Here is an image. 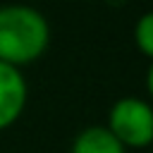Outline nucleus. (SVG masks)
Listing matches in <instances>:
<instances>
[{
  "instance_id": "obj_2",
  "label": "nucleus",
  "mask_w": 153,
  "mask_h": 153,
  "mask_svg": "<svg viewBox=\"0 0 153 153\" xmlns=\"http://www.w3.org/2000/svg\"><path fill=\"white\" fill-rule=\"evenodd\" d=\"M105 127L129 151H141L153 143V103L139 96H124L108 110Z\"/></svg>"
},
{
  "instance_id": "obj_4",
  "label": "nucleus",
  "mask_w": 153,
  "mask_h": 153,
  "mask_svg": "<svg viewBox=\"0 0 153 153\" xmlns=\"http://www.w3.org/2000/svg\"><path fill=\"white\" fill-rule=\"evenodd\" d=\"M69 153H127V148L112 136L105 124H91L72 139Z\"/></svg>"
},
{
  "instance_id": "obj_1",
  "label": "nucleus",
  "mask_w": 153,
  "mask_h": 153,
  "mask_svg": "<svg viewBox=\"0 0 153 153\" xmlns=\"http://www.w3.org/2000/svg\"><path fill=\"white\" fill-rule=\"evenodd\" d=\"M50 45V24L41 10L24 2L0 5V62L22 69Z\"/></svg>"
},
{
  "instance_id": "obj_3",
  "label": "nucleus",
  "mask_w": 153,
  "mask_h": 153,
  "mask_svg": "<svg viewBox=\"0 0 153 153\" xmlns=\"http://www.w3.org/2000/svg\"><path fill=\"white\" fill-rule=\"evenodd\" d=\"M29 100V86L22 69L0 62V131L10 129L24 112Z\"/></svg>"
},
{
  "instance_id": "obj_6",
  "label": "nucleus",
  "mask_w": 153,
  "mask_h": 153,
  "mask_svg": "<svg viewBox=\"0 0 153 153\" xmlns=\"http://www.w3.org/2000/svg\"><path fill=\"white\" fill-rule=\"evenodd\" d=\"M146 91H148V98H151V103H153V62H151V67H148V72H146Z\"/></svg>"
},
{
  "instance_id": "obj_7",
  "label": "nucleus",
  "mask_w": 153,
  "mask_h": 153,
  "mask_svg": "<svg viewBox=\"0 0 153 153\" xmlns=\"http://www.w3.org/2000/svg\"><path fill=\"white\" fill-rule=\"evenodd\" d=\"M151 146H153V143H151Z\"/></svg>"
},
{
  "instance_id": "obj_5",
  "label": "nucleus",
  "mask_w": 153,
  "mask_h": 153,
  "mask_svg": "<svg viewBox=\"0 0 153 153\" xmlns=\"http://www.w3.org/2000/svg\"><path fill=\"white\" fill-rule=\"evenodd\" d=\"M134 43L141 55H146L153 62V10L143 12L134 24Z\"/></svg>"
}]
</instances>
